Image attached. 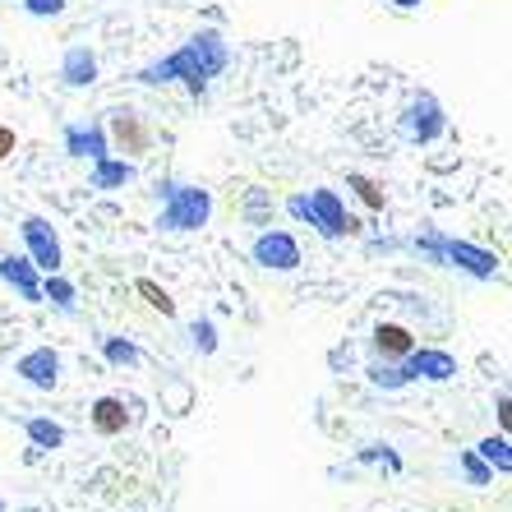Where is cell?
Wrapping results in <instances>:
<instances>
[{
  "label": "cell",
  "mask_w": 512,
  "mask_h": 512,
  "mask_svg": "<svg viewBox=\"0 0 512 512\" xmlns=\"http://www.w3.org/2000/svg\"><path fill=\"white\" fill-rule=\"evenodd\" d=\"M157 231H171V236H190L213 222V190L190 185V180H157Z\"/></svg>",
  "instance_id": "3957f363"
},
{
  "label": "cell",
  "mask_w": 512,
  "mask_h": 512,
  "mask_svg": "<svg viewBox=\"0 0 512 512\" xmlns=\"http://www.w3.org/2000/svg\"><path fill=\"white\" fill-rule=\"evenodd\" d=\"M365 379L374 383V388H383V393H402L406 383V370H402V360H374L370 370H365Z\"/></svg>",
  "instance_id": "44dd1931"
},
{
  "label": "cell",
  "mask_w": 512,
  "mask_h": 512,
  "mask_svg": "<svg viewBox=\"0 0 512 512\" xmlns=\"http://www.w3.org/2000/svg\"><path fill=\"white\" fill-rule=\"evenodd\" d=\"M102 79V65H97V51L93 47H65L60 56V84L70 88V93H84Z\"/></svg>",
  "instance_id": "4fadbf2b"
},
{
  "label": "cell",
  "mask_w": 512,
  "mask_h": 512,
  "mask_svg": "<svg viewBox=\"0 0 512 512\" xmlns=\"http://www.w3.org/2000/svg\"><path fill=\"white\" fill-rule=\"evenodd\" d=\"M14 148H19V134H14L10 125H0V162H5V157H10Z\"/></svg>",
  "instance_id": "83f0119b"
},
{
  "label": "cell",
  "mask_w": 512,
  "mask_h": 512,
  "mask_svg": "<svg viewBox=\"0 0 512 512\" xmlns=\"http://www.w3.org/2000/svg\"><path fill=\"white\" fill-rule=\"evenodd\" d=\"M397 134L406 143H416V148H429V143H439L448 134V111L434 93H416L406 102V111L397 116Z\"/></svg>",
  "instance_id": "5b68a950"
},
{
  "label": "cell",
  "mask_w": 512,
  "mask_h": 512,
  "mask_svg": "<svg viewBox=\"0 0 512 512\" xmlns=\"http://www.w3.org/2000/svg\"><path fill=\"white\" fill-rule=\"evenodd\" d=\"M346 190H356L365 208H388V190L374 176H365V171H346Z\"/></svg>",
  "instance_id": "7402d4cb"
},
{
  "label": "cell",
  "mask_w": 512,
  "mask_h": 512,
  "mask_svg": "<svg viewBox=\"0 0 512 512\" xmlns=\"http://www.w3.org/2000/svg\"><path fill=\"white\" fill-rule=\"evenodd\" d=\"M0 282L28 305H42V273L33 268L28 254H0Z\"/></svg>",
  "instance_id": "7c38bea8"
},
{
  "label": "cell",
  "mask_w": 512,
  "mask_h": 512,
  "mask_svg": "<svg viewBox=\"0 0 512 512\" xmlns=\"http://www.w3.org/2000/svg\"><path fill=\"white\" fill-rule=\"evenodd\" d=\"M88 420H93V429L102 434V439H116V434L130 429V406H125V397L107 393V397H97V402L88 406Z\"/></svg>",
  "instance_id": "9a60e30c"
},
{
  "label": "cell",
  "mask_w": 512,
  "mask_h": 512,
  "mask_svg": "<svg viewBox=\"0 0 512 512\" xmlns=\"http://www.w3.org/2000/svg\"><path fill=\"white\" fill-rule=\"evenodd\" d=\"M305 227H314L323 240H346V236H360V217L346 213L337 190L314 185V190H305Z\"/></svg>",
  "instance_id": "277c9868"
},
{
  "label": "cell",
  "mask_w": 512,
  "mask_h": 512,
  "mask_svg": "<svg viewBox=\"0 0 512 512\" xmlns=\"http://www.w3.org/2000/svg\"><path fill=\"white\" fill-rule=\"evenodd\" d=\"M24 434H28V443H33L37 453H51V448H60V443H65V425H60V420H51V416H28L24 420Z\"/></svg>",
  "instance_id": "d6986e66"
},
{
  "label": "cell",
  "mask_w": 512,
  "mask_h": 512,
  "mask_svg": "<svg viewBox=\"0 0 512 512\" xmlns=\"http://www.w3.org/2000/svg\"><path fill=\"white\" fill-rule=\"evenodd\" d=\"M0 512H10V503H5V499H0Z\"/></svg>",
  "instance_id": "f546056e"
},
{
  "label": "cell",
  "mask_w": 512,
  "mask_h": 512,
  "mask_svg": "<svg viewBox=\"0 0 512 512\" xmlns=\"http://www.w3.org/2000/svg\"><path fill=\"white\" fill-rule=\"evenodd\" d=\"M134 286H139V296L148 300V305H153L157 314H167V319H171V314H176V300H171V296H167V291H162V286H157V282H148V277H139V282H134Z\"/></svg>",
  "instance_id": "484cf974"
},
{
  "label": "cell",
  "mask_w": 512,
  "mask_h": 512,
  "mask_svg": "<svg viewBox=\"0 0 512 512\" xmlns=\"http://www.w3.org/2000/svg\"><path fill=\"white\" fill-rule=\"evenodd\" d=\"M19 236H24V254L33 259L37 273H60V263H65V250H60V236L42 213H28L19 222Z\"/></svg>",
  "instance_id": "8992f818"
},
{
  "label": "cell",
  "mask_w": 512,
  "mask_h": 512,
  "mask_svg": "<svg viewBox=\"0 0 512 512\" xmlns=\"http://www.w3.org/2000/svg\"><path fill=\"white\" fill-rule=\"evenodd\" d=\"M107 143L111 148H125L130 157H139V153H148V143H153V130L143 125V116L139 111H130V107H116V111H107Z\"/></svg>",
  "instance_id": "9c48e42d"
},
{
  "label": "cell",
  "mask_w": 512,
  "mask_h": 512,
  "mask_svg": "<svg viewBox=\"0 0 512 512\" xmlns=\"http://www.w3.org/2000/svg\"><path fill=\"white\" fill-rule=\"evenodd\" d=\"M402 370L411 383H453L457 379V356L443 346H411L402 356Z\"/></svg>",
  "instance_id": "ba28073f"
},
{
  "label": "cell",
  "mask_w": 512,
  "mask_h": 512,
  "mask_svg": "<svg viewBox=\"0 0 512 512\" xmlns=\"http://www.w3.org/2000/svg\"><path fill=\"white\" fill-rule=\"evenodd\" d=\"M227 65H231V42L217 33V28H199V33H190L176 51L148 60L134 79H139V84H148V88L185 84V88H190V97H203L208 88H213V79H222V74H227Z\"/></svg>",
  "instance_id": "6da1fadb"
},
{
  "label": "cell",
  "mask_w": 512,
  "mask_h": 512,
  "mask_svg": "<svg viewBox=\"0 0 512 512\" xmlns=\"http://www.w3.org/2000/svg\"><path fill=\"white\" fill-rule=\"evenodd\" d=\"M360 462L365 466H388V471H402V453H397V448H388V443H365V448H360Z\"/></svg>",
  "instance_id": "d4e9b609"
},
{
  "label": "cell",
  "mask_w": 512,
  "mask_h": 512,
  "mask_svg": "<svg viewBox=\"0 0 512 512\" xmlns=\"http://www.w3.org/2000/svg\"><path fill=\"white\" fill-rule=\"evenodd\" d=\"M60 143H65V153L79 157V162H97V157L111 153L107 125H102V120H79V125H65V130H60Z\"/></svg>",
  "instance_id": "8fae6325"
},
{
  "label": "cell",
  "mask_w": 512,
  "mask_h": 512,
  "mask_svg": "<svg viewBox=\"0 0 512 512\" xmlns=\"http://www.w3.org/2000/svg\"><path fill=\"white\" fill-rule=\"evenodd\" d=\"M370 346L379 360H402L411 346H416V337H411V328L406 323H374L370 333Z\"/></svg>",
  "instance_id": "2e32d148"
},
{
  "label": "cell",
  "mask_w": 512,
  "mask_h": 512,
  "mask_svg": "<svg viewBox=\"0 0 512 512\" xmlns=\"http://www.w3.org/2000/svg\"><path fill=\"white\" fill-rule=\"evenodd\" d=\"M97 351H102V360H107L111 370H139L143 365V351L120 333H102L97 337Z\"/></svg>",
  "instance_id": "e0dca14e"
},
{
  "label": "cell",
  "mask_w": 512,
  "mask_h": 512,
  "mask_svg": "<svg viewBox=\"0 0 512 512\" xmlns=\"http://www.w3.org/2000/svg\"><path fill=\"white\" fill-rule=\"evenodd\" d=\"M411 250H416L420 259L439 263V268H457V273L476 277V282H494V277L503 273V259L494 250L471 245V240H457V236H443V231H420V236L411 240Z\"/></svg>",
  "instance_id": "7a4b0ae2"
},
{
  "label": "cell",
  "mask_w": 512,
  "mask_h": 512,
  "mask_svg": "<svg viewBox=\"0 0 512 512\" xmlns=\"http://www.w3.org/2000/svg\"><path fill=\"white\" fill-rule=\"evenodd\" d=\"M70 0H24V14L28 19H60Z\"/></svg>",
  "instance_id": "4316f807"
},
{
  "label": "cell",
  "mask_w": 512,
  "mask_h": 512,
  "mask_svg": "<svg viewBox=\"0 0 512 512\" xmlns=\"http://www.w3.org/2000/svg\"><path fill=\"white\" fill-rule=\"evenodd\" d=\"M14 374H19L33 393H56V383H60V351H51V346H33V351H24V356L14 360Z\"/></svg>",
  "instance_id": "30bf717a"
},
{
  "label": "cell",
  "mask_w": 512,
  "mask_h": 512,
  "mask_svg": "<svg viewBox=\"0 0 512 512\" xmlns=\"http://www.w3.org/2000/svg\"><path fill=\"white\" fill-rule=\"evenodd\" d=\"M42 300H51L60 314H74L79 310V286L65 273H42Z\"/></svg>",
  "instance_id": "ac0fdd59"
},
{
  "label": "cell",
  "mask_w": 512,
  "mask_h": 512,
  "mask_svg": "<svg viewBox=\"0 0 512 512\" xmlns=\"http://www.w3.org/2000/svg\"><path fill=\"white\" fill-rule=\"evenodd\" d=\"M250 259L259 263L263 273H296L300 263V240L291 236V231H282V227H268V231H259L254 236V245H250Z\"/></svg>",
  "instance_id": "52a82bcc"
},
{
  "label": "cell",
  "mask_w": 512,
  "mask_h": 512,
  "mask_svg": "<svg viewBox=\"0 0 512 512\" xmlns=\"http://www.w3.org/2000/svg\"><path fill=\"white\" fill-rule=\"evenodd\" d=\"M134 180H139V167H134V157H97L93 171H88V185L97 194H116V190H130Z\"/></svg>",
  "instance_id": "5bb4252c"
},
{
  "label": "cell",
  "mask_w": 512,
  "mask_h": 512,
  "mask_svg": "<svg viewBox=\"0 0 512 512\" xmlns=\"http://www.w3.org/2000/svg\"><path fill=\"white\" fill-rule=\"evenodd\" d=\"M190 346L199 351V356H217V323L208 319V314H199V319H190Z\"/></svg>",
  "instance_id": "603a6c76"
},
{
  "label": "cell",
  "mask_w": 512,
  "mask_h": 512,
  "mask_svg": "<svg viewBox=\"0 0 512 512\" xmlns=\"http://www.w3.org/2000/svg\"><path fill=\"white\" fill-rule=\"evenodd\" d=\"M476 453L485 457V466L494 476H512V453H508V434H489L476 443Z\"/></svg>",
  "instance_id": "ffe728a7"
},
{
  "label": "cell",
  "mask_w": 512,
  "mask_h": 512,
  "mask_svg": "<svg viewBox=\"0 0 512 512\" xmlns=\"http://www.w3.org/2000/svg\"><path fill=\"white\" fill-rule=\"evenodd\" d=\"M388 5H393V10H420L425 0H388Z\"/></svg>",
  "instance_id": "f1b7e54d"
},
{
  "label": "cell",
  "mask_w": 512,
  "mask_h": 512,
  "mask_svg": "<svg viewBox=\"0 0 512 512\" xmlns=\"http://www.w3.org/2000/svg\"><path fill=\"white\" fill-rule=\"evenodd\" d=\"M457 462H462V476H466V485H476V489L494 485V471H489V466H485V457H480L476 448H466V453L457 457Z\"/></svg>",
  "instance_id": "cb8c5ba5"
}]
</instances>
